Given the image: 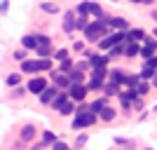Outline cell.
Here are the masks:
<instances>
[{
	"label": "cell",
	"instance_id": "1",
	"mask_svg": "<svg viewBox=\"0 0 157 150\" xmlns=\"http://www.w3.org/2000/svg\"><path fill=\"white\" fill-rule=\"evenodd\" d=\"M108 31H110V24H108V19H105V14L101 17V19H92L89 24H87L85 28V38L89 40V42H98V40L103 38V35H108Z\"/></svg>",
	"mask_w": 157,
	"mask_h": 150
},
{
	"label": "cell",
	"instance_id": "14",
	"mask_svg": "<svg viewBox=\"0 0 157 150\" xmlns=\"http://www.w3.org/2000/svg\"><path fill=\"white\" fill-rule=\"evenodd\" d=\"M35 127H33V124H26V127H24V129H21V134H19V138L21 141H24V143H28V141H33V138H35Z\"/></svg>",
	"mask_w": 157,
	"mask_h": 150
},
{
	"label": "cell",
	"instance_id": "33",
	"mask_svg": "<svg viewBox=\"0 0 157 150\" xmlns=\"http://www.w3.org/2000/svg\"><path fill=\"white\" fill-rule=\"evenodd\" d=\"M89 7H92V2H80L75 12H78V14H89Z\"/></svg>",
	"mask_w": 157,
	"mask_h": 150
},
{
	"label": "cell",
	"instance_id": "49",
	"mask_svg": "<svg viewBox=\"0 0 157 150\" xmlns=\"http://www.w3.org/2000/svg\"><path fill=\"white\" fill-rule=\"evenodd\" d=\"M152 35H155V38H157V28H155V31H152Z\"/></svg>",
	"mask_w": 157,
	"mask_h": 150
},
{
	"label": "cell",
	"instance_id": "41",
	"mask_svg": "<svg viewBox=\"0 0 157 150\" xmlns=\"http://www.w3.org/2000/svg\"><path fill=\"white\" fill-rule=\"evenodd\" d=\"M26 91H28V89H24V87H19V85H17V89H14V96H24Z\"/></svg>",
	"mask_w": 157,
	"mask_h": 150
},
{
	"label": "cell",
	"instance_id": "6",
	"mask_svg": "<svg viewBox=\"0 0 157 150\" xmlns=\"http://www.w3.org/2000/svg\"><path fill=\"white\" fill-rule=\"evenodd\" d=\"M56 91H59V87H56V85H54V87H45V89L38 94V96H40V103L49 106V103H52V98L56 96Z\"/></svg>",
	"mask_w": 157,
	"mask_h": 150
},
{
	"label": "cell",
	"instance_id": "21",
	"mask_svg": "<svg viewBox=\"0 0 157 150\" xmlns=\"http://www.w3.org/2000/svg\"><path fill=\"white\" fill-rule=\"evenodd\" d=\"M120 54H124V42H117V45H113L110 49H108V56H110V59H115Z\"/></svg>",
	"mask_w": 157,
	"mask_h": 150
},
{
	"label": "cell",
	"instance_id": "40",
	"mask_svg": "<svg viewBox=\"0 0 157 150\" xmlns=\"http://www.w3.org/2000/svg\"><path fill=\"white\" fill-rule=\"evenodd\" d=\"M145 66H152V68H157V54H152L150 59H145Z\"/></svg>",
	"mask_w": 157,
	"mask_h": 150
},
{
	"label": "cell",
	"instance_id": "36",
	"mask_svg": "<svg viewBox=\"0 0 157 150\" xmlns=\"http://www.w3.org/2000/svg\"><path fill=\"white\" fill-rule=\"evenodd\" d=\"M35 54H38V56H49V54H52V47H38Z\"/></svg>",
	"mask_w": 157,
	"mask_h": 150
},
{
	"label": "cell",
	"instance_id": "16",
	"mask_svg": "<svg viewBox=\"0 0 157 150\" xmlns=\"http://www.w3.org/2000/svg\"><path fill=\"white\" fill-rule=\"evenodd\" d=\"M103 94H105V96H117V94H120V85H117V82H113V80H108V82L103 85Z\"/></svg>",
	"mask_w": 157,
	"mask_h": 150
},
{
	"label": "cell",
	"instance_id": "45",
	"mask_svg": "<svg viewBox=\"0 0 157 150\" xmlns=\"http://www.w3.org/2000/svg\"><path fill=\"white\" fill-rule=\"evenodd\" d=\"M129 2H134V5H141V2H143V0H129Z\"/></svg>",
	"mask_w": 157,
	"mask_h": 150
},
{
	"label": "cell",
	"instance_id": "13",
	"mask_svg": "<svg viewBox=\"0 0 157 150\" xmlns=\"http://www.w3.org/2000/svg\"><path fill=\"white\" fill-rule=\"evenodd\" d=\"M141 54V47H138L136 40H124V56H136Z\"/></svg>",
	"mask_w": 157,
	"mask_h": 150
},
{
	"label": "cell",
	"instance_id": "30",
	"mask_svg": "<svg viewBox=\"0 0 157 150\" xmlns=\"http://www.w3.org/2000/svg\"><path fill=\"white\" fill-rule=\"evenodd\" d=\"M38 47H52V40L45 33H38Z\"/></svg>",
	"mask_w": 157,
	"mask_h": 150
},
{
	"label": "cell",
	"instance_id": "34",
	"mask_svg": "<svg viewBox=\"0 0 157 150\" xmlns=\"http://www.w3.org/2000/svg\"><path fill=\"white\" fill-rule=\"evenodd\" d=\"M71 68H73V59L68 56V59H63V61H61V73H68Z\"/></svg>",
	"mask_w": 157,
	"mask_h": 150
},
{
	"label": "cell",
	"instance_id": "47",
	"mask_svg": "<svg viewBox=\"0 0 157 150\" xmlns=\"http://www.w3.org/2000/svg\"><path fill=\"white\" fill-rule=\"evenodd\" d=\"M143 2H145V5H152V2H155V0H143Z\"/></svg>",
	"mask_w": 157,
	"mask_h": 150
},
{
	"label": "cell",
	"instance_id": "11",
	"mask_svg": "<svg viewBox=\"0 0 157 150\" xmlns=\"http://www.w3.org/2000/svg\"><path fill=\"white\" fill-rule=\"evenodd\" d=\"M68 98H71V96H68V89H63V91H56V96L52 98V103H49V106H52L54 110H59V108L66 103V101H68Z\"/></svg>",
	"mask_w": 157,
	"mask_h": 150
},
{
	"label": "cell",
	"instance_id": "23",
	"mask_svg": "<svg viewBox=\"0 0 157 150\" xmlns=\"http://www.w3.org/2000/svg\"><path fill=\"white\" fill-rule=\"evenodd\" d=\"M54 141H56V134H54V131H42V148H45V145H52Z\"/></svg>",
	"mask_w": 157,
	"mask_h": 150
},
{
	"label": "cell",
	"instance_id": "32",
	"mask_svg": "<svg viewBox=\"0 0 157 150\" xmlns=\"http://www.w3.org/2000/svg\"><path fill=\"white\" fill-rule=\"evenodd\" d=\"M89 14H94L96 19H101V17H103V10H101V5H96V2H92V7H89Z\"/></svg>",
	"mask_w": 157,
	"mask_h": 150
},
{
	"label": "cell",
	"instance_id": "12",
	"mask_svg": "<svg viewBox=\"0 0 157 150\" xmlns=\"http://www.w3.org/2000/svg\"><path fill=\"white\" fill-rule=\"evenodd\" d=\"M115 115H117V110L105 103L103 108H101V113H98V120H103V122H113V120H115Z\"/></svg>",
	"mask_w": 157,
	"mask_h": 150
},
{
	"label": "cell",
	"instance_id": "39",
	"mask_svg": "<svg viewBox=\"0 0 157 150\" xmlns=\"http://www.w3.org/2000/svg\"><path fill=\"white\" fill-rule=\"evenodd\" d=\"M26 52H28V49H19V52H14V59H17V61H24V59H26Z\"/></svg>",
	"mask_w": 157,
	"mask_h": 150
},
{
	"label": "cell",
	"instance_id": "27",
	"mask_svg": "<svg viewBox=\"0 0 157 150\" xmlns=\"http://www.w3.org/2000/svg\"><path fill=\"white\" fill-rule=\"evenodd\" d=\"M5 82H7V85H10V87H17V85H19V82H21V75H19V73H10Z\"/></svg>",
	"mask_w": 157,
	"mask_h": 150
},
{
	"label": "cell",
	"instance_id": "42",
	"mask_svg": "<svg viewBox=\"0 0 157 150\" xmlns=\"http://www.w3.org/2000/svg\"><path fill=\"white\" fill-rule=\"evenodd\" d=\"M7 7H10V2H7V0H2V2H0V12L5 14V12H7Z\"/></svg>",
	"mask_w": 157,
	"mask_h": 150
},
{
	"label": "cell",
	"instance_id": "17",
	"mask_svg": "<svg viewBox=\"0 0 157 150\" xmlns=\"http://www.w3.org/2000/svg\"><path fill=\"white\" fill-rule=\"evenodd\" d=\"M68 78H71V82H85V71L82 68H71Z\"/></svg>",
	"mask_w": 157,
	"mask_h": 150
},
{
	"label": "cell",
	"instance_id": "19",
	"mask_svg": "<svg viewBox=\"0 0 157 150\" xmlns=\"http://www.w3.org/2000/svg\"><path fill=\"white\" fill-rule=\"evenodd\" d=\"M21 73H38V61H21Z\"/></svg>",
	"mask_w": 157,
	"mask_h": 150
},
{
	"label": "cell",
	"instance_id": "2",
	"mask_svg": "<svg viewBox=\"0 0 157 150\" xmlns=\"http://www.w3.org/2000/svg\"><path fill=\"white\" fill-rule=\"evenodd\" d=\"M96 122H98V115H96V113H92L89 108H85V106L75 108V117H73V129H85V127H94Z\"/></svg>",
	"mask_w": 157,
	"mask_h": 150
},
{
	"label": "cell",
	"instance_id": "25",
	"mask_svg": "<svg viewBox=\"0 0 157 150\" xmlns=\"http://www.w3.org/2000/svg\"><path fill=\"white\" fill-rule=\"evenodd\" d=\"M40 10H42V12H47V14H56V12H59V5H54V2H42V5H40Z\"/></svg>",
	"mask_w": 157,
	"mask_h": 150
},
{
	"label": "cell",
	"instance_id": "29",
	"mask_svg": "<svg viewBox=\"0 0 157 150\" xmlns=\"http://www.w3.org/2000/svg\"><path fill=\"white\" fill-rule=\"evenodd\" d=\"M87 24H89V19H87V14H78V21H75V28H80V31H85Z\"/></svg>",
	"mask_w": 157,
	"mask_h": 150
},
{
	"label": "cell",
	"instance_id": "22",
	"mask_svg": "<svg viewBox=\"0 0 157 150\" xmlns=\"http://www.w3.org/2000/svg\"><path fill=\"white\" fill-rule=\"evenodd\" d=\"M87 87H89V91H92V89H103V78H98V75H92V80L87 82Z\"/></svg>",
	"mask_w": 157,
	"mask_h": 150
},
{
	"label": "cell",
	"instance_id": "18",
	"mask_svg": "<svg viewBox=\"0 0 157 150\" xmlns=\"http://www.w3.org/2000/svg\"><path fill=\"white\" fill-rule=\"evenodd\" d=\"M59 113H61V115H75V101H73V98H68V101L59 108Z\"/></svg>",
	"mask_w": 157,
	"mask_h": 150
},
{
	"label": "cell",
	"instance_id": "44",
	"mask_svg": "<svg viewBox=\"0 0 157 150\" xmlns=\"http://www.w3.org/2000/svg\"><path fill=\"white\" fill-rule=\"evenodd\" d=\"M152 85L157 87V73H155V75H152Z\"/></svg>",
	"mask_w": 157,
	"mask_h": 150
},
{
	"label": "cell",
	"instance_id": "3",
	"mask_svg": "<svg viewBox=\"0 0 157 150\" xmlns=\"http://www.w3.org/2000/svg\"><path fill=\"white\" fill-rule=\"evenodd\" d=\"M87 94H89V87L82 85V82H71V87H68V96L75 101V103H82L87 98Z\"/></svg>",
	"mask_w": 157,
	"mask_h": 150
},
{
	"label": "cell",
	"instance_id": "5",
	"mask_svg": "<svg viewBox=\"0 0 157 150\" xmlns=\"http://www.w3.org/2000/svg\"><path fill=\"white\" fill-rule=\"evenodd\" d=\"M155 49H157L155 35H152V38H148V35H145V38H143V47H141V56H145V59H150L152 54H155Z\"/></svg>",
	"mask_w": 157,
	"mask_h": 150
},
{
	"label": "cell",
	"instance_id": "38",
	"mask_svg": "<svg viewBox=\"0 0 157 150\" xmlns=\"http://www.w3.org/2000/svg\"><path fill=\"white\" fill-rule=\"evenodd\" d=\"M54 59H56V61H63V59H68V49H59V52L54 54Z\"/></svg>",
	"mask_w": 157,
	"mask_h": 150
},
{
	"label": "cell",
	"instance_id": "50",
	"mask_svg": "<svg viewBox=\"0 0 157 150\" xmlns=\"http://www.w3.org/2000/svg\"><path fill=\"white\" fill-rule=\"evenodd\" d=\"M113 2H115V0H113Z\"/></svg>",
	"mask_w": 157,
	"mask_h": 150
},
{
	"label": "cell",
	"instance_id": "26",
	"mask_svg": "<svg viewBox=\"0 0 157 150\" xmlns=\"http://www.w3.org/2000/svg\"><path fill=\"white\" fill-rule=\"evenodd\" d=\"M152 75H155V68H152V66H143V71H141L138 78L141 80H152Z\"/></svg>",
	"mask_w": 157,
	"mask_h": 150
},
{
	"label": "cell",
	"instance_id": "48",
	"mask_svg": "<svg viewBox=\"0 0 157 150\" xmlns=\"http://www.w3.org/2000/svg\"><path fill=\"white\" fill-rule=\"evenodd\" d=\"M152 19H155V21H157V12H152Z\"/></svg>",
	"mask_w": 157,
	"mask_h": 150
},
{
	"label": "cell",
	"instance_id": "51",
	"mask_svg": "<svg viewBox=\"0 0 157 150\" xmlns=\"http://www.w3.org/2000/svg\"><path fill=\"white\" fill-rule=\"evenodd\" d=\"M68 150H71V148H68Z\"/></svg>",
	"mask_w": 157,
	"mask_h": 150
},
{
	"label": "cell",
	"instance_id": "35",
	"mask_svg": "<svg viewBox=\"0 0 157 150\" xmlns=\"http://www.w3.org/2000/svg\"><path fill=\"white\" fill-rule=\"evenodd\" d=\"M138 80H141L138 75H127V82H124V85H127V87H136Z\"/></svg>",
	"mask_w": 157,
	"mask_h": 150
},
{
	"label": "cell",
	"instance_id": "37",
	"mask_svg": "<svg viewBox=\"0 0 157 150\" xmlns=\"http://www.w3.org/2000/svg\"><path fill=\"white\" fill-rule=\"evenodd\" d=\"M52 150H68V145H66L63 141H59V138H56V141L52 143Z\"/></svg>",
	"mask_w": 157,
	"mask_h": 150
},
{
	"label": "cell",
	"instance_id": "20",
	"mask_svg": "<svg viewBox=\"0 0 157 150\" xmlns=\"http://www.w3.org/2000/svg\"><path fill=\"white\" fill-rule=\"evenodd\" d=\"M145 38V33L141 31V28H127V40H143Z\"/></svg>",
	"mask_w": 157,
	"mask_h": 150
},
{
	"label": "cell",
	"instance_id": "28",
	"mask_svg": "<svg viewBox=\"0 0 157 150\" xmlns=\"http://www.w3.org/2000/svg\"><path fill=\"white\" fill-rule=\"evenodd\" d=\"M52 68V59L49 56H42V59L38 61V71H49Z\"/></svg>",
	"mask_w": 157,
	"mask_h": 150
},
{
	"label": "cell",
	"instance_id": "9",
	"mask_svg": "<svg viewBox=\"0 0 157 150\" xmlns=\"http://www.w3.org/2000/svg\"><path fill=\"white\" fill-rule=\"evenodd\" d=\"M21 47L28 49V52H35V49H38V35H33V33L24 35V38H21Z\"/></svg>",
	"mask_w": 157,
	"mask_h": 150
},
{
	"label": "cell",
	"instance_id": "15",
	"mask_svg": "<svg viewBox=\"0 0 157 150\" xmlns=\"http://www.w3.org/2000/svg\"><path fill=\"white\" fill-rule=\"evenodd\" d=\"M108 75H110V80H113V82H117V85H124V82H127V73L120 71V68H113Z\"/></svg>",
	"mask_w": 157,
	"mask_h": 150
},
{
	"label": "cell",
	"instance_id": "31",
	"mask_svg": "<svg viewBox=\"0 0 157 150\" xmlns=\"http://www.w3.org/2000/svg\"><path fill=\"white\" fill-rule=\"evenodd\" d=\"M103 106H105V98H98V101H94V103L89 106V110H92V113H96V115H98V113H101V108H103Z\"/></svg>",
	"mask_w": 157,
	"mask_h": 150
},
{
	"label": "cell",
	"instance_id": "43",
	"mask_svg": "<svg viewBox=\"0 0 157 150\" xmlns=\"http://www.w3.org/2000/svg\"><path fill=\"white\" fill-rule=\"evenodd\" d=\"M85 143H87V136H85V134H82V136L78 138V145H85Z\"/></svg>",
	"mask_w": 157,
	"mask_h": 150
},
{
	"label": "cell",
	"instance_id": "46",
	"mask_svg": "<svg viewBox=\"0 0 157 150\" xmlns=\"http://www.w3.org/2000/svg\"><path fill=\"white\" fill-rule=\"evenodd\" d=\"M31 150H42V145H33V148Z\"/></svg>",
	"mask_w": 157,
	"mask_h": 150
},
{
	"label": "cell",
	"instance_id": "8",
	"mask_svg": "<svg viewBox=\"0 0 157 150\" xmlns=\"http://www.w3.org/2000/svg\"><path fill=\"white\" fill-rule=\"evenodd\" d=\"M52 80H54V85L59 87V89H68V87H71L68 73H52Z\"/></svg>",
	"mask_w": 157,
	"mask_h": 150
},
{
	"label": "cell",
	"instance_id": "4",
	"mask_svg": "<svg viewBox=\"0 0 157 150\" xmlns=\"http://www.w3.org/2000/svg\"><path fill=\"white\" fill-rule=\"evenodd\" d=\"M75 21H78V12H73V10H68V12L63 14V24H61L63 33H68V35H71V33L75 31Z\"/></svg>",
	"mask_w": 157,
	"mask_h": 150
},
{
	"label": "cell",
	"instance_id": "10",
	"mask_svg": "<svg viewBox=\"0 0 157 150\" xmlns=\"http://www.w3.org/2000/svg\"><path fill=\"white\" fill-rule=\"evenodd\" d=\"M105 19L110 24V28H115V31H127V28H129L127 19H122V17H105Z\"/></svg>",
	"mask_w": 157,
	"mask_h": 150
},
{
	"label": "cell",
	"instance_id": "24",
	"mask_svg": "<svg viewBox=\"0 0 157 150\" xmlns=\"http://www.w3.org/2000/svg\"><path fill=\"white\" fill-rule=\"evenodd\" d=\"M136 91H138V96H145V94L150 91V85H148V80H138V85H136Z\"/></svg>",
	"mask_w": 157,
	"mask_h": 150
},
{
	"label": "cell",
	"instance_id": "7",
	"mask_svg": "<svg viewBox=\"0 0 157 150\" xmlns=\"http://www.w3.org/2000/svg\"><path fill=\"white\" fill-rule=\"evenodd\" d=\"M45 87H47V80L38 75V78H33L31 82H28V87H26V89L31 91V94H40V91L45 89Z\"/></svg>",
	"mask_w": 157,
	"mask_h": 150
}]
</instances>
